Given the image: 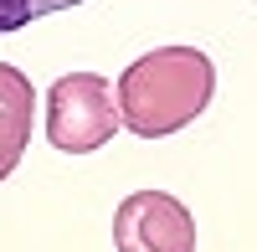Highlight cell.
I'll use <instances>...</instances> for the list:
<instances>
[{
	"instance_id": "6da1fadb",
	"label": "cell",
	"mask_w": 257,
	"mask_h": 252,
	"mask_svg": "<svg viewBox=\"0 0 257 252\" xmlns=\"http://www.w3.org/2000/svg\"><path fill=\"white\" fill-rule=\"evenodd\" d=\"M113 98L118 123H128L134 139H170L216 98V62L196 47H155L123 67Z\"/></svg>"
},
{
	"instance_id": "7a4b0ae2",
	"label": "cell",
	"mask_w": 257,
	"mask_h": 252,
	"mask_svg": "<svg viewBox=\"0 0 257 252\" xmlns=\"http://www.w3.org/2000/svg\"><path fill=\"white\" fill-rule=\"evenodd\" d=\"M118 134L113 82L98 72H67L47 93V144L62 155H93Z\"/></svg>"
},
{
	"instance_id": "3957f363",
	"label": "cell",
	"mask_w": 257,
	"mask_h": 252,
	"mask_svg": "<svg viewBox=\"0 0 257 252\" xmlns=\"http://www.w3.org/2000/svg\"><path fill=\"white\" fill-rule=\"evenodd\" d=\"M118 252H196V221L170 191H134L113 211Z\"/></svg>"
},
{
	"instance_id": "277c9868",
	"label": "cell",
	"mask_w": 257,
	"mask_h": 252,
	"mask_svg": "<svg viewBox=\"0 0 257 252\" xmlns=\"http://www.w3.org/2000/svg\"><path fill=\"white\" fill-rule=\"evenodd\" d=\"M31 108H36V93H31V77L0 62V180H11V170L26 155V139H31Z\"/></svg>"
},
{
	"instance_id": "5b68a950",
	"label": "cell",
	"mask_w": 257,
	"mask_h": 252,
	"mask_svg": "<svg viewBox=\"0 0 257 252\" xmlns=\"http://www.w3.org/2000/svg\"><path fill=\"white\" fill-rule=\"evenodd\" d=\"M82 0H0V31H21L41 16H57V11H72Z\"/></svg>"
}]
</instances>
